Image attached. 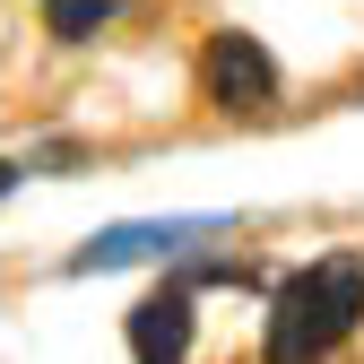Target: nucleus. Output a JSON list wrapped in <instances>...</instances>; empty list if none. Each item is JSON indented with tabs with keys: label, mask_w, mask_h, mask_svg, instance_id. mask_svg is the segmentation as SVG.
Here are the masks:
<instances>
[{
	"label": "nucleus",
	"mask_w": 364,
	"mask_h": 364,
	"mask_svg": "<svg viewBox=\"0 0 364 364\" xmlns=\"http://www.w3.org/2000/svg\"><path fill=\"white\" fill-rule=\"evenodd\" d=\"M364 321V260L355 252H321L312 269L269 295V330H260V355L269 364H304V355H330L347 347Z\"/></svg>",
	"instance_id": "obj_1"
},
{
	"label": "nucleus",
	"mask_w": 364,
	"mask_h": 364,
	"mask_svg": "<svg viewBox=\"0 0 364 364\" xmlns=\"http://www.w3.org/2000/svg\"><path fill=\"white\" fill-rule=\"evenodd\" d=\"M208 235H225V217H122L70 252V278H105V269H130V260H182Z\"/></svg>",
	"instance_id": "obj_2"
},
{
	"label": "nucleus",
	"mask_w": 364,
	"mask_h": 364,
	"mask_svg": "<svg viewBox=\"0 0 364 364\" xmlns=\"http://www.w3.org/2000/svg\"><path fill=\"white\" fill-rule=\"evenodd\" d=\"M200 87H208L217 113H243V122L278 113V61H269V43L243 35V26L208 35V53H200Z\"/></svg>",
	"instance_id": "obj_3"
},
{
	"label": "nucleus",
	"mask_w": 364,
	"mask_h": 364,
	"mask_svg": "<svg viewBox=\"0 0 364 364\" xmlns=\"http://www.w3.org/2000/svg\"><path fill=\"white\" fill-rule=\"evenodd\" d=\"M130 355H148V364L191 355V278H173L148 304H130Z\"/></svg>",
	"instance_id": "obj_4"
},
{
	"label": "nucleus",
	"mask_w": 364,
	"mask_h": 364,
	"mask_svg": "<svg viewBox=\"0 0 364 364\" xmlns=\"http://www.w3.org/2000/svg\"><path fill=\"white\" fill-rule=\"evenodd\" d=\"M113 18H122V0H43V35H53V43H87Z\"/></svg>",
	"instance_id": "obj_5"
},
{
	"label": "nucleus",
	"mask_w": 364,
	"mask_h": 364,
	"mask_svg": "<svg viewBox=\"0 0 364 364\" xmlns=\"http://www.w3.org/2000/svg\"><path fill=\"white\" fill-rule=\"evenodd\" d=\"M18 173H26V165H9V156H0V200H9V191H18Z\"/></svg>",
	"instance_id": "obj_6"
}]
</instances>
